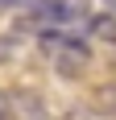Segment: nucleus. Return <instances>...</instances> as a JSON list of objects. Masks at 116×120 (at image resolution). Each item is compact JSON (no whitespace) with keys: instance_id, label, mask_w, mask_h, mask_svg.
I'll list each match as a JSON object with an SVG mask.
<instances>
[{"instance_id":"7","label":"nucleus","mask_w":116,"mask_h":120,"mask_svg":"<svg viewBox=\"0 0 116 120\" xmlns=\"http://www.w3.org/2000/svg\"><path fill=\"white\" fill-rule=\"evenodd\" d=\"M0 120H12V95L0 91Z\"/></svg>"},{"instance_id":"2","label":"nucleus","mask_w":116,"mask_h":120,"mask_svg":"<svg viewBox=\"0 0 116 120\" xmlns=\"http://www.w3.org/2000/svg\"><path fill=\"white\" fill-rule=\"evenodd\" d=\"M17 33H50L62 29V0H21L17 4Z\"/></svg>"},{"instance_id":"4","label":"nucleus","mask_w":116,"mask_h":120,"mask_svg":"<svg viewBox=\"0 0 116 120\" xmlns=\"http://www.w3.org/2000/svg\"><path fill=\"white\" fill-rule=\"evenodd\" d=\"M91 4L87 0H62V29H87L91 25Z\"/></svg>"},{"instance_id":"5","label":"nucleus","mask_w":116,"mask_h":120,"mask_svg":"<svg viewBox=\"0 0 116 120\" xmlns=\"http://www.w3.org/2000/svg\"><path fill=\"white\" fill-rule=\"evenodd\" d=\"M87 33L95 41H116V12H95L91 25H87Z\"/></svg>"},{"instance_id":"8","label":"nucleus","mask_w":116,"mask_h":120,"mask_svg":"<svg viewBox=\"0 0 116 120\" xmlns=\"http://www.w3.org/2000/svg\"><path fill=\"white\" fill-rule=\"evenodd\" d=\"M66 120H100V116H95V112H87V108H75Z\"/></svg>"},{"instance_id":"1","label":"nucleus","mask_w":116,"mask_h":120,"mask_svg":"<svg viewBox=\"0 0 116 120\" xmlns=\"http://www.w3.org/2000/svg\"><path fill=\"white\" fill-rule=\"evenodd\" d=\"M42 54L54 62V71L62 79H79L87 71V41L75 29H50V33H42Z\"/></svg>"},{"instance_id":"9","label":"nucleus","mask_w":116,"mask_h":120,"mask_svg":"<svg viewBox=\"0 0 116 120\" xmlns=\"http://www.w3.org/2000/svg\"><path fill=\"white\" fill-rule=\"evenodd\" d=\"M17 4H21V0H0V12H4V8H17Z\"/></svg>"},{"instance_id":"10","label":"nucleus","mask_w":116,"mask_h":120,"mask_svg":"<svg viewBox=\"0 0 116 120\" xmlns=\"http://www.w3.org/2000/svg\"><path fill=\"white\" fill-rule=\"evenodd\" d=\"M108 4H112V12H116V0H108Z\"/></svg>"},{"instance_id":"6","label":"nucleus","mask_w":116,"mask_h":120,"mask_svg":"<svg viewBox=\"0 0 116 120\" xmlns=\"http://www.w3.org/2000/svg\"><path fill=\"white\" fill-rule=\"evenodd\" d=\"M91 108H95V112H108V116H116V83H104L100 91H95Z\"/></svg>"},{"instance_id":"3","label":"nucleus","mask_w":116,"mask_h":120,"mask_svg":"<svg viewBox=\"0 0 116 120\" xmlns=\"http://www.w3.org/2000/svg\"><path fill=\"white\" fill-rule=\"evenodd\" d=\"M12 120H50V108L33 87H21L12 91Z\"/></svg>"}]
</instances>
